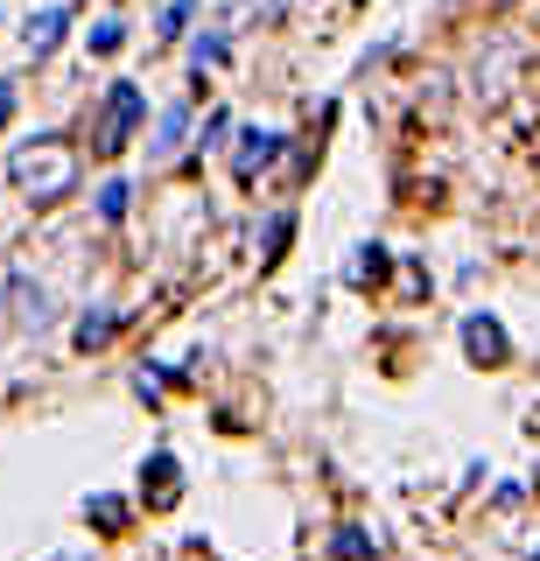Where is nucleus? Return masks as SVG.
<instances>
[{
    "label": "nucleus",
    "mask_w": 540,
    "mask_h": 561,
    "mask_svg": "<svg viewBox=\"0 0 540 561\" xmlns=\"http://www.w3.org/2000/svg\"><path fill=\"white\" fill-rule=\"evenodd\" d=\"M282 154V134H246V148H239V175H260Z\"/></svg>",
    "instance_id": "8"
},
{
    "label": "nucleus",
    "mask_w": 540,
    "mask_h": 561,
    "mask_svg": "<svg viewBox=\"0 0 540 561\" xmlns=\"http://www.w3.org/2000/svg\"><path fill=\"white\" fill-rule=\"evenodd\" d=\"M295 232V218H288V210H282V218H267V232H260V239H267V245H260V260H282V239Z\"/></svg>",
    "instance_id": "11"
},
{
    "label": "nucleus",
    "mask_w": 540,
    "mask_h": 561,
    "mask_svg": "<svg viewBox=\"0 0 540 561\" xmlns=\"http://www.w3.org/2000/svg\"><path fill=\"white\" fill-rule=\"evenodd\" d=\"M379 274H387V253H379V245H365V253L352 260V280L365 288V280H379Z\"/></svg>",
    "instance_id": "13"
},
{
    "label": "nucleus",
    "mask_w": 540,
    "mask_h": 561,
    "mask_svg": "<svg viewBox=\"0 0 540 561\" xmlns=\"http://www.w3.org/2000/svg\"><path fill=\"white\" fill-rule=\"evenodd\" d=\"M189 57H197V70H218L225 64V35H197V43H189Z\"/></svg>",
    "instance_id": "12"
},
{
    "label": "nucleus",
    "mask_w": 540,
    "mask_h": 561,
    "mask_svg": "<svg viewBox=\"0 0 540 561\" xmlns=\"http://www.w3.org/2000/svg\"><path fill=\"white\" fill-rule=\"evenodd\" d=\"M8 175H14V190H28L36 204H49V197H64V190H78V148L57 140V134H36L8 154Z\"/></svg>",
    "instance_id": "1"
},
{
    "label": "nucleus",
    "mask_w": 540,
    "mask_h": 561,
    "mask_svg": "<svg viewBox=\"0 0 540 561\" xmlns=\"http://www.w3.org/2000/svg\"><path fill=\"white\" fill-rule=\"evenodd\" d=\"M99 218H127V183H106V190H99Z\"/></svg>",
    "instance_id": "14"
},
{
    "label": "nucleus",
    "mask_w": 540,
    "mask_h": 561,
    "mask_svg": "<svg viewBox=\"0 0 540 561\" xmlns=\"http://www.w3.org/2000/svg\"><path fill=\"white\" fill-rule=\"evenodd\" d=\"M119 43H127V28H119V22H106V28H92V49H99V57H106V49H119Z\"/></svg>",
    "instance_id": "15"
},
{
    "label": "nucleus",
    "mask_w": 540,
    "mask_h": 561,
    "mask_svg": "<svg viewBox=\"0 0 540 561\" xmlns=\"http://www.w3.org/2000/svg\"><path fill=\"white\" fill-rule=\"evenodd\" d=\"M14 119V84H0V127Z\"/></svg>",
    "instance_id": "16"
},
{
    "label": "nucleus",
    "mask_w": 540,
    "mask_h": 561,
    "mask_svg": "<svg viewBox=\"0 0 540 561\" xmlns=\"http://www.w3.org/2000/svg\"><path fill=\"white\" fill-rule=\"evenodd\" d=\"M84 513L99 519V534H127V499H113V491H99V499L84 505Z\"/></svg>",
    "instance_id": "10"
},
{
    "label": "nucleus",
    "mask_w": 540,
    "mask_h": 561,
    "mask_svg": "<svg viewBox=\"0 0 540 561\" xmlns=\"http://www.w3.org/2000/svg\"><path fill=\"white\" fill-rule=\"evenodd\" d=\"M183 134H189V105H169L162 127H154V140H148V162H169V154L183 148Z\"/></svg>",
    "instance_id": "6"
},
{
    "label": "nucleus",
    "mask_w": 540,
    "mask_h": 561,
    "mask_svg": "<svg viewBox=\"0 0 540 561\" xmlns=\"http://www.w3.org/2000/svg\"><path fill=\"white\" fill-rule=\"evenodd\" d=\"M141 499H148V513H169V505L183 499V470H176V456H148L141 463Z\"/></svg>",
    "instance_id": "3"
},
{
    "label": "nucleus",
    "mask_w": 540,
    "mask_h": 561,
    "mask_svg": "<svg viewBox=\"0 0 540 561\" xmlns=\"http://www.w3.org/2000/svg\"><path fill=\"white\" fill-rule=\"evenodd\" d=\"M113 330H119V316H113V309H92V316H78V351H99V344H113Z\"/></svg>",
    "instance_id": "9"
},
{
    "label": "nucleus",
    "mask_w": 540,
    "mask_h": 561,
    "mask_svg": "<svg viewBox=\"0 0 540 561\" xmlns=\"http://www.w3.org/2000/svg\"><path fill=\"white\" fill-rule=\"evenodd\" d=\"M463 351L478 365H505V330L492 323V316H470V323H463Z\"/></svg>",
    "instance_id": "4"
},
{
    "label": "nucleus",
    "mask_w": 540,
    "mask_h": 561,
    "mask_svg": "<svg viewBox=\"0 0 540 561\" xmlns=\"http://www.w3.org/2000/svg\"><path fill=\"white\" fill-rule=\"evenodd\" d=\"M141 113H148V99L134 92V84H113L106 105H99V119H92V154H119L127 134L141 127Z\"/></svg>",
    "instance_id": "2"
},
{
    "label": "nucleus",
    "mask_w": 540,
    "mask_h": 561,
    "mask_svg": "<svg viewBox=\"0 0 540 561\" xmlns=\"http://www.w3.org/2000/svg\"><path fill=\"white\" fill-rule=\"evenodd\" d=\"M8 295H14V323H22V330H43V323H49V295L36 288V280L14 274V280H8Z\"/></svg>",
    "instance_id": "5"
},
{
    "label": "nucleus",
    "mask_w": 540,
    "mask_h": 561,
    "mask_svg": "<svg viewBox=\"0 0 540 561\" xmlns=\"http://www.w3.org/2000/svg\"><path fill=\"white\" fill-rule=\"evenodd\" d=\"M64 22H71V8H43V14H36V22H28V28H22V43H28V49H36V57H49V49H57V43H64Z\"/></svg>",
    "instance_id": "7"
}]
</instances>
